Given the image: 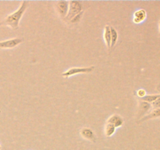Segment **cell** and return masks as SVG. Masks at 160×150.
Segmentation results:
<instances>
[{"instance_id":"cell-1","label":"cell","mask_w":160,"mask_h":150,"mask_svg":"<svg viewBox=\"0 0 160 150\" xmlns=\"http://www.w3.org/2000/svg\"><path fill=\"white\" fill-rule=\"evenodd\" d=\"M28 5H29V2L28 1L22 2L19 9L14 12H12V13L9 14L7 17H6V18L3 20V21L0 24L6 25V26L9 27V28H11L13 30L18 29L20 19L22 18L23 13L25 12L26 9H28Z\"/></svg>"},{"instance_id":"cell-2","label":"cell","mask_w":160,"mask_h":150,"mask_svg":"<svg viewBox=\"0 0 160 150\" xmlns=\"http://www.w3.org/2000/svg\"><path fill=\"white\" fill-rule=\"evenodd\" d=\"M82 11V5L79 1H70L69 2V7L68 12H67V16L65 19L67 20H71L75 16L78 15V13Z\"/></svg>"},{"instance_id":"cell-3","label":"cell","mask_w":160,"mask_h":150,"mask_svg":"<svg viewBox=\"0 0 160 150\" xmlns=\"http://www.w3.org/2000/svg\"><path fill=\"white\" fill-rule=\"evenodd\" d=\"M95 70V67L92 66V67H73V68L69 69L67 71L63 72L62 73V77L63 78H69L73 75L78 74V73H91Z\"/></svg>"},{"instance_id":"cell-4","label":"cell","mask_w":160,"mask_h":150,"mask_svg":"<svg viewBox=\"0 0 160 150\" xmlns=\"http://www.w3.org/2000/svg\"><path fill=\"white\" fill-rule=\"evenodd\" d=\"M69 2L67 1H59L56 2V10L59 16L62 18L65 19L68 12Z\"/></svg>"},{"instance_id":"cell-5","label":"cell","mask_w":160,"mask_h":150,"mask_svg":"<svg viewBox=\"0 0 160 150\" xmlns=\"http://www.w3.org/2000/svg\"><path fill=\"white\" fill-rule=\"evenodd\" d=\"M23 42V39L19 38L2 41V42H0V48H12L20 45Z\"/></svg>"},{"instance_id":"cell-6","label":"cell","mask_w":160,"mask_h":150,"mask_svg":"<svg viewBox=\"0 0 160 150\" xmlns=\"http://www.w3.org/2000/svg\"><path fill=\"white\" fill-rule=\"evenodd\" d=\"M80 134H81V137L84 139L88 140L92 142H96V136H95V133L92 129L88 128H84L80 131Z\"/></svg>"},{"instance_id":"cell-7","label":"cell","mask_w":160,"mask_h":150,"mask_svg":"<svg viewBox=\"0 0 160 150\" xmlns=\"http://www.w3.org/2000/svg\"><path fill=\"white\" fill-rule=\"evenodd\" d=\"M106 123L112 124L116 128H118L123 124V119L118 114H113L108 119Z\"/></svg>"},{"instance_id":"cell-8","label":"cell","mask_w":160,"mask_h":150,"mask_svg":"<svg viewBox=\"0 0 160 150\" xmlns=\"http://www.w3.org/2000/svg\"><path fill=\"white\" fill-rule=\"evenodd\" d=\"M146 16L147 13L145 9H138L134 14V22L135 23H140L141 22L144 21L145 20Z\"/></svg>"},{"instance_id":"cell-9","label":"cell","mask_w":160,"mask_h":150,"mask_svg":"<svg viewBox=\"0 0 160 150\" xmlns=\"http://www.w3.org/2000/svg\"><path fill=\"white\" fill-rule=\"evenodd\" d=\"M104 39L106 42V45H107L109 50H110L111 46V32H110V26L109 25H106L105 27L104 30Z\"/></svg>"},{"instance_id":"cell-10","label":"cell","mask_w":160,"mask_h":150,"mask_svg":"<svg viewBox=\"0 0 160 150\" xmlns=\"http://www.w3.org/2000/svg\"><path fill=\"white\" fill-rule=\"evenodd\" d=\"M111 32V46L110 49H112L116 45H117V40H118V32L113 27L110 26Z\"/></svg>"},{"instance_id":"cell-11","label":"cell","mask_w":160,"mask_h":150,"mask_svg":"<svg viewBox=\"0 0 160 150\" xmlns=\"http://www.w3.org/2000/svg\"><path fill=\"white\" fill-rule=\"evenodd\" d=\"M160 115V110L159 109H154V110L152 111V112H150L148 115L145 116V117H144L143 118H142L140 120V121L139 122H144L145 121V120H150V119H154V118H157V117H159Z\"/></svg>"},{"instance_id":"cell-12","label":"cell","mask_w":160,"mask_h":150,"mask_svg":"<svg viewBox=\"0 0 160 150\" xmlns=\"http://www.w3.org/2000/svg\"><path fill=\"white\" fill-rule=\"evenodd\" d=\"M115 131L116 128L113 125L108 123H106V126H105V134H106V137H111L112 135H113Z\"/></svg>"},{"instance_id":"cell-13","label":"cell","mask_w":160,"mask_h":150,"mask_svg":"<svg viewBox=\"0 0 160 150\" xmlns=\"http://www.w3.org/2000/svg\"><path fill=\"white\" fill-rule=\"evenodd\" d=\"M160 98L159 95H145L144 96L143 98H142V100L143 102H153L156 101V99Z\"/></svg>"},{"instance_id":"cell-14","label":"cell","mask_w":160,"mask_h":150,"mask_svg":"<svg viewBox=\"0 0 160 150\" xmlns=\"http://www.w3.org/2000/svg\"><path fill=\"white\" fill-rule=\"evenodd\" d=\"M151 108V105L148 102H145L142 101L141 102V106H140V109H142V112H146L147 111H148Z\"/></svg>"},{"instance_id":"cell-15","label":"cell","mask_w":160,"mask_h":150,"mask_svg":"<svg viewBox=\"0 0 160 150\" xmlns=\"http://www.w3.org/2000/svg\"><path fill=\"white\" fill-rule=\"evenodd\" d=\"M83 13H84V11H81V12H80V13H78V15L75 16V17H73V18L71 20H70V22H71V23H78V22L80 20H81V17H82Z\"/></svg>"},{"instance_id":"cell-16","label":"cell","mask_w":160,"mask_h":150,"mask_svg":"<svg viewBox=\"0 0 160 150\" xmlns=\"http://www.w3.org/2000/svg\"><path fill=\"white\" fill-rule=\"evenodd\" d=\"M137 95H138L141 98H143L144 96H145V95H146V92H145L144 89H140V90H138L137 92Z\"/></svg>"},{"instance_id":"cell-17","label":"cell","mask_w":160,"mask_h":150,"mask_svg":"<svg viewBox=\"0 0 160 150\" xmlns=\"http://www.w3.org/2000/svg\"><path fill=\"white\" fill-rule=\"evenodd\" d=\"M152 106H153V107L155 108V109H159V98H158V99H156V101L153 102Z\"/></svg>"},{"instance_id":"cell-18","label":"cell","mask_w":160,"mask_h":150,"mask_svg":"<svg viewBox=\"0 0 160 150\" xmlns=\"http://www.w3.org/2000/svg\"><path fill=\"white\" fill-rule=\"evenodd\" d=\"M1 148H2V147H1V145H0V150H1Z\"/></svg>"},{"instance_id":"cell-19","label":"cell","mask_w":160,"mask_h":150,"mask_svg":"<svg viewBox=\"0 0 160 150\" xmlns=\"http://www.w3.org/2000/svg\"><path fill=\"white\" fill-rule=\"evenodd\" d=\"M0 112H1V110H0Z\"/></svg>"}]
</instances>
